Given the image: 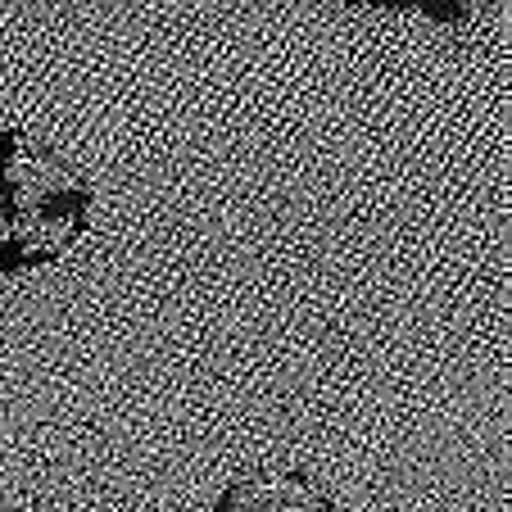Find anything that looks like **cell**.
Returning a JSON list of instances; mask_svg holds the SVG:
<instances>
[{
	"instance_id": "cell-1",
	"label": "cell",
	"mask_w": 512,
	"mask_h": 512,
	"mask_svg": "<svg viewBox=\"0 0 512 512\" xmlns=\"http://www.w3.org/2000/svg\"><path fill=\"white\" fill-rule=\"evenodd\" d=\"M96 191L50 141L0 132V277H28L78 250Z\"/></svg>"
},
{
	"instance_id": "cell-2",
	"label": "cell",
	"mask_w": 512,
	"mask_h": 512,
	"mask_svg": "<svg viewBox=\"0 0 512 512\" xmlns=\"http://www.w3.org/2000/svg\"><path fill=\"white\" fill-rule=\"evenodd\" d=\"M209 512H336V503L300 467H254L213 494Z\"/></svg>"
}]
</instances>
